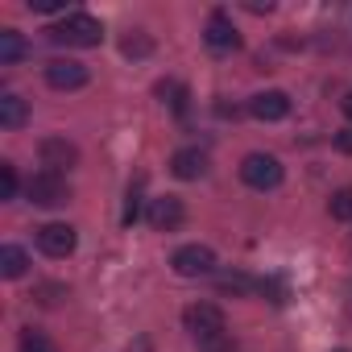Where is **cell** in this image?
<instances>
[{
  "label": "cell",
  "mask_w": 352,
  "mask_h": 352,
  "mask_svg": "<svg viewBox=\"0 0 352 352\" xmlns=\"http://www.w3.org/2000/svg\"><path fill=\"white\" fill-rule=\"evenodd\" d=\"M58 46H79V50H91V46H100L104 42V25L96 21V17H87V13H71L63 25H54V30H46Z\"/></svg>",
  "instance_id": "obj_1"
},
{
  "label": "cell",
  "mask_w": 352,
  "mask_h": 352,
  "mask_svg": "<svg viewBox=\"0 0 352 352\" xmlns=\"http://www.w3.org/2000/svg\"><path fill=\"white\" fill-rule=\"evenodd\" d=\"M183 323H187V331L199 340V344H220L224 340V327H228V319H224V311L216 307V302H195V307H187L183 311Z\"/></svg>",
  "instance_id": "obj_2"
},
{
  "label": "cell",
  "mask_w": 352,
  "mask_h": 352,
  "mask_svg": "<svg viewBox=\"0 0 352 352\" xmlns=\"http://www.w3.org/2000/svg\"><path fill=\"white\" fill-rule=\"evenodd\" d=\"M25 195H30V204H38V208H63V204L71 199V187H67L63 174L42 170V174H34V179L25 183Z\"/></svg>",
  "instance_id": "obj_3"
},
{
  "label": "cell",
  "mask_w": 352,
  "mask_h": 352,
  "mask_svg": "<svg viewBox=\"0 0 352 352\" xmlns=\"http://www.w3.org/2000/svg\"><path fill=\"white\" fill-rule=\"evenodd\" d=\"M241 179L253 187V191H274L282 183V162L274 153H249L241 162Z\"/></svg>",
  "instance_id": "obj_4"
},
{
  "label": "cell",
  "mask_w": 352,
  "mask_h": 352,
  "mask_svg": "<svg viewBox=\"0 0 352 352\" xmlns=\"http://www.w3.org/2000/svg\"><path fill=\"white\" fill-rule=\"evenodd\" d=\"M170 265L179 278H208V274H216V253L208 245H183L170 257Z\"/></svg>",
  "instance_id": "obj_5"
},
{
  "label": "cell",
  "mask_w": 352,
  "mask_h": 352,
  "mask_svg": "<svg viewBox=\"0 0 352 352\" xmlns=\"http://www.w3.org/2000/svg\"><path fill=\"white\" fill-rule=\"evenodd\" d=\"M145 220H149L153 232H174V228L183 224V199L179 195H157V199H149Z\"/></svg>",
  "instance_id": "obj_6"
},
{
  "label": "cell",
  "mask_w": 352,
  "mask_h": 352,
  "mask_svg": "<svg viewBox=\"0 0 352 352\" xmlns=\"http://www.w3.org/2000/svg\"><path fill=\"white\" fill-rule=\"evenodd\" d=\"M75 245H79V236H75L71 224H42L38 228V249L46 257H71Z\"/></svg>",
  "instance_id": "obj_7"
},
{
  "label": "cell",
  "mask_w": 352,
  "mask_h": 352,
  "mask_svg": "<svg viewBox=\"0 0 352 352\" xmlns=\"http://www.w3.org/2000/svg\"><path fill=\"white\" fill-rule=\"evenodd\" d=\"M38 153H42V166H46V170H54V174H63V170L79 166V145H75V141H67V137H46Z\"/></svg>",
  "instance_id": "obj_8"
},
{
  "label": "cell",
  "mask_w": 352,
  "mask_h": 352,
  "mask_svg": "<svg viewBox=\"0 0 352 352\" xmlns=\"http://www.w3.org/2000/svg\"><path fill=\"white\" fill-rule=\"evenodd\" d=\"M46 83L58 87V91H75V87L87 83V67L71 63V58H54V63H46Z\"/></svg>",
  "instance_id": "obj_9"
},
{
  "label": "cell",
  "mask_w": 352,
  "mask_h": 352,
  "mask_svg": "<svg viewBox=\"0 0 352 352\" xmlns=\"http://www.w3.org/2000/svg\"><path fill=\"white\" fill-rule=\"evenodd\" d=\"M204 42H208L212 50H236V46H241V34H236V25H232V17L216 9V13L208 17V30H204Z\"/></svg>",
  "instance_id": "obj_10"
},
{
  "label": "cell",
  "mask_w": 352,
  "mask_h": 352,
  "mask_svg": "<svg viewBox=\"0 0 352 352\" xmlns=\"http://www.w3.org/2000/svg\"><path fill=\"white\" fill-rule=\"evenodd\" d=\"M249 112L257 120H286L290 116V96L286 91H257L249 100Z\"/></svg>",
  "instance_id": "obj_11"
},
{
  "label": "cell",
  "mask_w": 352,
  "mask_h": 352,
  "mask_svg": "<svg viewBox=\"0 0 352 352\" xmlns=\"http://www.w3.org/2000/svg\"><path fill=\"white\" fill-rule=\"evenodd\" d=\"M170 170H174V179H183V183H195L208 174V153L204 149H179L170 157Z\"/></svg>",
  "instance_id": "obj_12"
},
{
  "label": "cell",
  "mask_w": 352,
  "mask_h": 352,
  "mask_svg": "<svg viewBox=\"0 0 352 352\" xmlns=\"http://www.w3.org/2000/svg\"><path fill=\"white\" fill-rule=\"evenodd\" d=\"M30 120V104L21 96H0V129H21Z\"/></svg>",
  "instance_id": "obj_13"
},
{
  "label": "cell",
  "mask_w": 352,
  "mask_h": 352,
  "mask_svg": "<svg viewBox=\"0 0 352 352\" xmlns=\"http://www.w3.org/2000/svg\"><path fill=\"white\" fill-rule=\"evenodd\" d=\"M25 270H30L25 249H17V245H5V249H0V274H5V278H21Z\"/></svg>",
  "instance_id": "obj_14"
},
{
  "label": "cell",
  "mask_w": 352,
  "mask_h": 352,
  "mask_svg": "<svg viewBox=\"0 0 352 352\" xmlns=\"http://www.w3.org/2000/svg\"><path fill=\"white\" fill-rule=\"evenodd\" d=\"M157 96H162V104H170V112H179V116L187 112V100H191L187 87L174 83V79H162V83H157Z\"/></svg>",
  "instance_id": "obj_15"
},
{
  "label": "cell",
  "mask_w": 352,
  "mask_h": 352,
  "mask_svg": "<svg viewBox=\"0 0 352 352\" xmlns=\"http://www.w3.org/2000/svg\"><path fill=\"white\" fill-rule=\"evenodd\" d=\"M141 187H145V179H133L129 183V195H124V228H133L137 224V216H141Z\"/></svg>",
  "instance_id": "obj_16"
},
{
  "label": "cell",
  "mask_w": 352,
  "mask_h": 352,
  "mask_svg": "<svg viewBox=\"0 0 352 352\" xmlns=\"http://www.w3.org/2000/svg\"><path fill=\"white\" fill-rule=\"evenodd\" d=\"M21 54H25L21 34H17V30H5V34H0V63H17Z\"/></svg>",
  "instance_id": "obj_17"
},
{
  "label": "cell",
  "mask_w": 352,
  "mask_h": 352,
  "mask_svg": "<svg viewBox=\"0 0 352 352\" xmlns=\"http://www.w3.org/2000/svg\"><path fill=\"white\" fill-rule=\"evenodd\" d=\"M216 286H220V290H228V294H245V290H253L257 282H253L249 274H220V278H216Z\"/></svg>",
  "instance_id": "obj_18"
},
{
  "label": "cell",
  "mask_w": 352,
  "mask_h": 352,
  "mask_svg": "<svg viewBox=\"0 0 352 352\" xmlns=\"http://www.w3.org/2000/svg\"><path fill=\"white\" fill-rule=\"evenodd\" d=\"M21 352H58V348H54V344L42 336V331L25 327V331H21Z\"/></svg>",
  "instance_id": "obj_19"
},
{
  "label": "cell",
  "mask_w": 352,
  "mask_h": 352,
  "mask_svg": "<svg viewBox=\"0 0 352 352\" xmlns=\"http://www.w3.org/2000/svg\"><path fill=\"white\" fill-rule=\"evenodd\" d=\"M327 208H331V216H336V220H352V187H344V191H336Z\"/></svg>",
  "instance_id": "obj_20"
},
{
  "label": "cell",
  "mask_w": 352,
  "mask_h": 352,
  "mask_svg": "<svg viewBox=\"0 0 352 352\" xmlns=\"http://www.w3.org/2000/svg\"><path fill=\"white\" fill-rule=\"evenodd\" d=\"M17 195V170L5 162V166H0V199H13Z\"/></svg>",
  "instance_id": "obj_21"
},
{
  "label": "cell",
  "mask_w": 352,
  "mask_h": 352,
  "mask_svg": "<svg viewBox=\"0 0 352 352\" xmlns=\"http://www.w3.org/2000/svg\"><path fill=\"white\" fill-rule=\"evenodd\" d=\"M124 54H133V58H141V54H149L153 50V42L149 38H141V34H133V38H124V46H120Z\"/></svg>",
  "instance_id": "obj_22"
},
{
  "label": "cell",
  "mask_w": 352,
  "mask_h": 352,
  "mask_svg": "<svg viewBox=\"0 0 352 352\" xmlns=\"http://www.w3.org/2000/svg\"><path fill=\"white\" fill-rule=\"evenodd\" d=\"M257 290H261V294H270V302H286V286H282L278 278H261V282H257Z\"/></svg>",
  "instance_id": "obj_23"
},
{
  "label": "cell",
  "mask_w": 352,
  "mask_h": 352,
  "mask_svg": "<svg viewBox=\"0 0 352 352\" xmlns=\"http://www.w3.org/2000/svg\"><path fill=\"white\" fill-rule=\"evenodd\" d=\"M30 9H34V13H58L63 0H30Z\"/></svg>",
  "instance_id": "obj_24"
},
{
  "label": "cell",
  "mask_w": 352,
  "mask_h": 352,
  "mask_svg": "<svg viewBox=\"0 0 352 352\" xmlns=\"http://www.w3.org/2000/svg\"><path fill=\"white\" fill-rule=\"evenodd\" d=\"M336 149H340V153H352V129H344V133L336 137Z\"/></svg>",
  "instance_id": "obj_25"
},
{
  "label": "cell",
  "mask_w": 352,
  "mask_h": 352,
  "mask_svg": "<svg viewBox=\"0 0 352 352\" xmlns=\"http://www.w3.org/2000/svg\"><path fill=\"white\" fill-rule=\"evenodd\" d=\"M245 9H249V13H270L274 5H261V0H249V5H245Z\"/></svg>",
  "instance_id": "obj_26"
},
{
  "label": "cell",
  "mask_w": 352,
  "mask_h": 352,
  "mask_svg": "<svg viewBox=\"0 0 352 352\" xmlns=\"http://www.w3.org/2000/svg\"><path fill=\"white\" fill-rule=\"evenodd\" d=\"M344 116H348V120H352V91H348V96H344Z\"/></svg>",
  "instance_id": "obj_27"
},
{
  "label": "cell",
  "mask_w": 352,
  "mask_h": 352,
  "mask_svg": "<svg viewBox=\"0 0 352 352\" xmlns=\"http://www.w3.org/2000/svg\"><path fill=\"white\" fill-rule=\"evenodd\" d=\"M336 352H348V348H336Z\"/></svg>",
  "instance_id": "obj_28"
}]
</instances>
